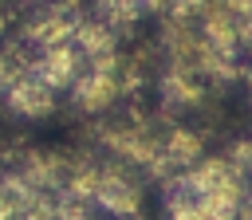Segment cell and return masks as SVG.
<instances>
[{
    "label": "cell",
    "mask_w": 252,
    "mask_h": 220,
    "mask_svg": "<svg viewBox=\"0 0 252 220\" xmlns=\"http://www.w3.org/2000/svg\"><path fill=\"white\" fill-rule=\"evenodd\" d=\"M98 212H142V189L122 165H102L98 169V189H94Z\"/></svg>",
    "instance_id": "obj_2"
},
{
    "label": "cell",
    "mask_w": 252,
    "mask_h": 220,
    "mask_svg": "<svg viewBox=\"0 0 252 220\" xmlns=\"http://www.w3.org/2000/svg\"><path fill=\"white\" fill-rule=\"evenodd\" d=\"M201 153H205V145H201V138H197L193 130L169 126V130L161 134V157H165L169 173H181V169L197 165V161H201Z\"/></svg>",
    "instance_id": "obj_6"
},
{
    "label": "cell",
    "mask_w": 252,
    "mask_h": 220,
    "mask_svg": "<svg viewBox=\"0 0 252 220\" xmlns=\"http://www.w3.org/2000/svg\"><path fill=\"white\" fill-rule=\"evenodd\" d=\"M94 16H102L118 35H130V28L146 16L142 0H94Z\"/></svg>",
    "instance_id": "obj_7"
},
{
    "label": "cell",
    "mask_w": 252,
    "mask_h": 220,
    "mask_svg": "<svg viewBox=\"0 0 252 220\" xmlns=\"http://www.w3.org/2000/svg\"><path fill=\"white\" fill-rule=\"evenodd\" d=\"M142 4H146V12H161V16H165L173 0H142Z\"/></svg>",
    "instance_id": "obj_9"
},
{
    "label": "cell",
    "mask_w": 252,
    "mask_h": 220,
    "mask_svg": "<svg viewBox=\"0 0 252 220\" xmlns=\"http://www.w3.org/2000/svg\"><path fill=\"white\" fill-rule=\"evenodd\" d=\"M75 47L87 59H102V55H118V31L102 20V16H79L75 20Z\"/></svg>",
    "instance_id": "obj_5"
},
{
    "label": "cell",
    "mask_w": 252,
    "mask_h": 220,
    "mask_svg": "<svg viewBox=\"0 0 252 220\" xmlns=\"http://www.w3.org/2000/svg\"><path fill=\"white\" fill-rule=\"evenodd\" d=\"M0 98H4V106H8L12 114H20V118H47V114L55 110V86H47L35 71L24 75V79H16L8 90H0Z\"/></svg>",
    "instance_id": "obj_4"
},
{
    "label": "cell",
    "mask_w": 252,
    "mask_h": 220,
    "mask_svg": "<svg viewBox=\"0 0 252 220\" xmlns=\"http://www.w3.org/2000/svg\"><path fill=\"white\" fill-rule=\"evenodd\" d=\"M209 4H213V0H173V4H169V12H173V16H193V20H197Z\"/></svg>",
    "instance_id": "obj_8"
},
{
    "label": "cell",
    "mask_w": 252,
    "mask_h": 220,
    "mask_svg": "<svg viewBox=\"0 0 252 220\" xmlns=\"http://www.w3.org/2000/svg\"><path fill=\"white\" fill-rule=\"evenodd\" d=\"M83 67H87V55L75 47V39L35 51V75H39L47 86H55V90H67V86L79 79Z\"/></svg>",
    "instance_id": "obj_3"
},
{
    "label": "cell",
    "mask_w": 252,
    "mask_h": 220,
    "mask_svg": "<svg viewBox=\"0 0 252 220\" xmlns=\"http://www.w3.org/2000/svg\"><path fill=\"white\" fill-rule=\"evenodd\" d=\"M201 79H205V75H201L197 67H177V63H169V67L161 71V79H158V94H161L165 114H181V110L201 106V102H205V82H201Z\"/></svg>",
    "instance_id": "obj_1"
}]
</instances>
